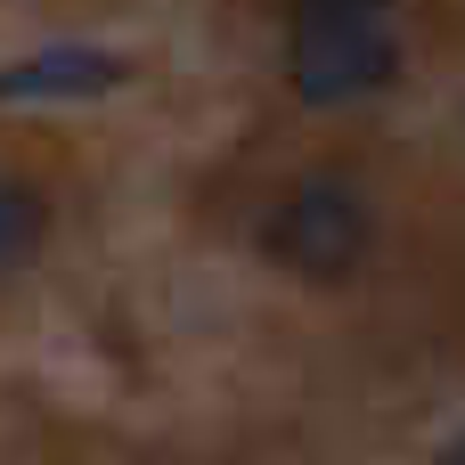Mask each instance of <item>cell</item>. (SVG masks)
<instances>
[{"label": "cell", "mask_w": 465, "mask_h": 465, "mask_svg": "<svg viewBox=\"0 0 465 465\" xmlns=\"http://www.w3.org/2000/svg\"><path fill=\"white\" fill-rule=\"evenodd\" d=\"M286 82H294L302 106H360V98H376V90L401 82V33L384 25V8H360V16L294 8Z\"/></svg>", "instance_id": "cell-1"}, {"label": "cell", "mask_w": 465, "mask_h": 465, "mask_svg": "<svg viewBox=\"0 0 465 465\" xmlns=\"http://www.w3.org/2000/svg\"><path fill=\"white\" fill-rule=\"evenodd\" d=\"M262 245H270L278 270H294V278H311V286H335V278H351V270L368 262L376 213H368V196H360L351 180L311 172V180H294V188L278 196Z\"/></svg>", "instance_id": "cell-2"}, {"label": "cell", "mask_w": 465, "mask_h": 465, "mask_svg": "<svg viewBox=\"0 0 465 465\" xmlns=\"http://www.w3.org/2000/svg\"><path fill=\"white\" fill-rule=\"evenodd\" d=\"M114 82H123V57L90 49V41H57V49H33V57L0 65V98H98Z\"/></svg>", "instance_id": "cell-3"}, {"label": "cell", "mask_w": 465, "mask_h": 465, "mask_svg": "<svg viewBox=\"0 0 465 465\" xmlns=\"http://www.w3.org/2000/svg\"><path fill=\"white\" fill-rule=\"evenodd\" d=\"M41 245H49V196L0 172V278H16Z\"/></svg>", "instance_id": "cell-4"}, {"label": "cell", "mask_w": 465, "mask_h": 465, "mask_svg": "<svg viewBox=\"0 0 465 465\" xmlns=\"http://www.w3.org/2000/svg\"><path fill=\"white\" fill-rule=\"evenodd\" d=\"M294 8H335V16H360V8H392V0H294Z\"/></svg>", "instance_id": "cell-5"}]
</instances>
